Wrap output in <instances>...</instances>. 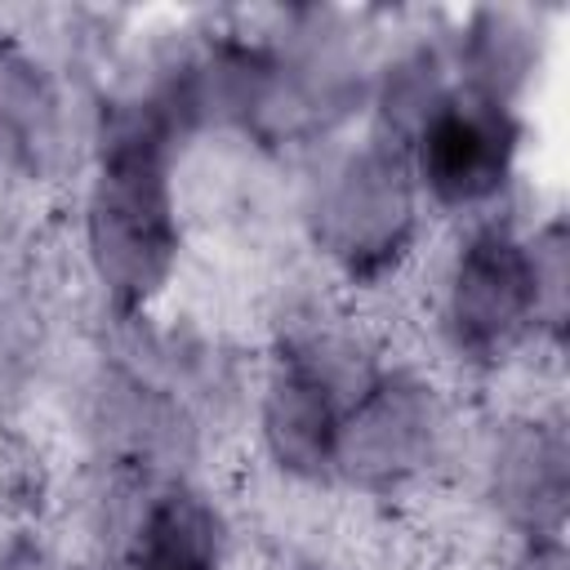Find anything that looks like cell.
<instances>
[{"label": "cell", "mask_w": 570, "mask_h": 570, "mask_svg": "<svg viewBox=\"0 0 570 570\" xmlns=\"http://www.w3.org/2000/svg\"><path fill=\"white\" fill-rule=\"evenodd\" d=\"M183 125L151 89L116 98L98 116L85 187V263L116 321H138L165 294L183 254L174 160Z\"/></svg>", "instance_id": "obj_1"}, {"label": "cell", "mask_w": 570, "mask_h": 570, "mask_svg": "<svg viewBox=\"0 0 570 570\" xmlns=\"http://www.w3.org/2000/svg\"><path fill=\"white\" fill-rule=\"evenodd\" d=\"M423 209L405 151L370 134L316 169L303 200V227L347 285H379L419 245Z\"/></svg>", "instance_id": "obj_2"}, {"label": "cell", "mask_w": 570, "mask_h": 570, "mask_svg": "<svg viewBox=\"0 0 570 570\" xmlns=\"http://www.w3.org/2000/svg\"><path fill=\"white\" fill-rule=\"evenodd\" d=\"M436 330L445 352L472 374H494L530 343H543L530 232L512 214L472 218L450 249L436 289Z\"/></svg>", "instance_id": "obj_3"}, {"label": "cell", "mask_w": 570, "mask_h": 570, "mask_svg": "<svg viewBox=\"0 0 570 570\" xmlns=\"http://www.w3.org/2000/svg\"><path fill=\"white\" fill-rule=\"evenodd\" d=\"M370 370L374 361L330 325L281 334L258 387V441L281 476L307 485L334 481L338 428Z\"/></svg>", "instance_id": "obj_4"}, {"label": "cell", "mask_w": 570, "mask_h": 570, "mask_svg": "<svg viewBox=\"0 0 570 570\" xmlns=\"http://www.w3.org/2000/svg\"><path fill=\"white\" fill-rule=\"evenodd\" d=\"M521 147H525L521 111L476 98L454 80L450 98L405 142V160L423 205L472 223L499 214L503 196L517 183Z\"/></svg>", "instance_id": "obj_5"}, {"label": "cell", "mask_w": 570, "mask_h": 570, "mask_svg": "<svg viewBox=\"0 0 570 570\" xmlns=\"http://www.w3.org/2000/svg\"><path fill=\"white\" fill-rule=\"evenodd\" d=\"M445 436L450 410L441 392L419 370L374 365L347 401L334 481L361 494H396L441 459Z\"/></svg>", "instance_id": "obj_6"}, {"label": "cell", "mask_w": 570, "mask_h": 570, "mask_svg": "<svg viewBox=\"0 0 570 570\" xmlns=\"http://www.w3.org/2000/svg\"><path fill=\"white\" fill-rule=\"evenodd\" d=\"M89 436L102 463L125 481L183 476V463L196 450L191 401L120 356L89 392Z\"/></svg>", "instance_id": "obj_7"}, {"label": "cell", "mask_w": 570, "mask_h": 570, "mask_svg": "<svg viewBox=\"0 0 570 570\" xmlns=\"http://www.w3.org/2000/svg\"><path fill=\"white\" fill-rule=\"evenodd\" d=\"M485 499L521 539H566L570 436L557 410L508 419L485 454Z\"/></svg>", "instance_id": "obj_8"}, {"label": "cell", "mask_w": 570, "mask_h": 570, "mask_svg": "<svg viewBox=\"0 0 570 570\" xmlns=\"http://www.w3.org/2000/svg\"><path fill=\"white\" fill-rule=\"evenodd\" d=\"M134 499L120 517L116 552L107 570H223L227 517L183 472L156 481H129Z\"/></svg>", "instance_id": "obj_9"}, {"label": "cell", "mask_w": 570, "mask_h": 570, "mask_svg": "<svg viewBox=\"0 0 570 570\" xmlns=\"http://www.w3.org/2000/svg\"><path fill=\"white\" fill-rule=\"evenodd\" d=\"M67 138L62 89L45 58L0 31V174L45 178Z\"/></svg>", "instance_id": "obj_10"}, {"label": "cell", "mask_w": 570, "mask_h": 570, "mask_svg": "<svg viewBox=\"0 0 570 570\" xmlns=\"http://www.w3.org/2000/svg\"><path fill=\"white\" fill-rule=\"evenodd\" d=\"M543 49H548V31L539 13L485 4L463 18L450 45V67L459 89L521 111L530 85L543 71Z\"/></svg>", "instance_id": "obj_11"}, {"label": "cell", "mask_w": 570, "mask_h": 570, "mask_svg": "<svg viewBox=\"0 0 570 570\" xmlns=\"http://www.w3.org/2000/svg\"><path fill=\"white\" fill-rule=\"evenodd\" d=\"M454 67L450 49L436 40H414L401 53H392L374 80H370V107H374V138L405 151L414 129L450 98Z\"/></svg>", "instance_id": "obj_12"}, {"label": "cell", "mask_w": 570, "mask_h": 570, "mask_svg": "<svg viewBox=\"0 0 570 570\" xmlns=\"http://www.w3.org/2000/svg\"><path fill=\"white\" fill-rule=\"evenodd\" d=\"M530 258H534V289H539V321L543 343H566V316H570V240L561 214H548L539 227H530Z\"/></svg>", "instance_id": "obj_13"}, {"label": "cell", "mask_w": 570, "mask_h": 570, "mask_svg": "<svg viewBox=\"0 0 570 570\" xmlns=\"http://www.w3.org/2000/svg\"><path fill=\"white\" fill-rule=\"evenodd\" d=\"M0 570H58V561H53V552L45 548L40 534L13 530V534L0 543Z\"/></svg>", "instance_id": "obj_14"}, {"label": "cell", "mask_w": 570, "mask_h": 570, "mask_svg": "<svg viewBox=\"0 0 570 570\" xmlns=\"http://www.w3.org/2000/svg\"><path fill=\"white\" fill-rule=\"evenodd\" d=\"M508 570H570L566 539H521Z\"/></svg>", "instance_id": "obj_15"}, {"label": "cell", "mask_w": 570, "mask_h": 570, "mask_svg": "<svg viewBox=\"0 0 570 570\" xmlns=\"http://www.w3.org/2000/svg\"><path fill=\"white\" fill-rule=\"evenodd\" d=\"M289 570H330V566H321V561H298V566H289Z\"/></svg>", "instance_id": "obj_16"}]
</instances>
